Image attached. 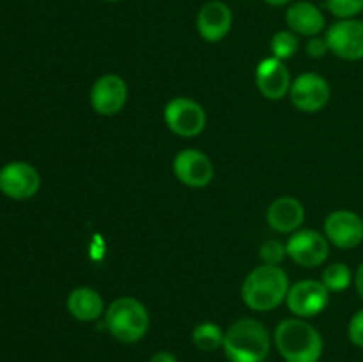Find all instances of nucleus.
Wrapping results in <instances>:
<instances>
[{"mask_svg":"<svg viewBox=\"0 0 363 362\" xmlns=\"http://www.w3.org/2000/svg\"><path fill=\"white\" fill-rule=\"evenodd\" d=\"M286 21L294 34L307 35V38L319 35L325 31L326 25L325 14L321 13V9L312 2H305V0L291 4L286 13Z\"/></svg>","mask_w":363,"mask_h":362,"instance_id":"f3484780","label":"nucleus"},{"mask_svg":"<svg viewBox=\"0 0 363 362\" xmlns=\"http://www.w3.org/2000/svg\"><path fill=\"white\" fill-rule=\"evenodd\" d=\"M149 362H177L176 355L170 353V351H156L155 355H152L151 358H149Z\"/></svg>","mask_w":363,"mask_h":362,"instance_id":"a878e982","label":"nucleus"},{"mask_svg":"<svg viewBox=\"0 0 363 362\" xmlns=\"http://www.w3.org/2000/svg\"><path fill=\"white\" fill-rule=\"evenodd\" d=\"M328 50L344 60L363 59V21L357 18L339 20L326 31Z\"/></svg>","mask_w":363,"mask_h":362,"instance_id":"1a4fd4ad","label":"nucleus"},{"mask_svg":"<svg viewBox=\"0 0 363 362\" xmlns=\"http://www.w3.org/2000/svg\"><path fill=\"white\" fill-rule=\"evenodd\" d=\"M353 280V273L346 263H333V265L326 266L321 275V283L325 284L330 293H339V291L347 290Z\"/></svg>","mask_w":363,"mask_h":362,"instance_id":"aec40b11","label":"nucleus"},{"mask_svg":"<svg viewBox=\"0 0 363 362\" xmlns=\"http://www.w3.org/2000/svg\"><path fill=\"white\" fill-rule=\"evenodd\" d=\"M275 346L286 362H319L325 344L314 325L303 318H287L277 325Z\"/></svg>","mask_w":363,"mask_h":362,"instance_id":"f257e3e1","label":"nucleus"},{"mask_svg":"<svg viewBox=\"0 0 363 362\" xmlns=\"http://www.w3.org/2000/svg\"><path fill=\"white\" fill-rule=\"evenodd\" d=\"M305 52H307V55L312 57V59H321V57H325L326 53L330 52L328 43H326L325 38L314 35V38L308 39L307 45H305Z\"/></svg>","mask_w":363,"mask_h":362,"instance_id":"393cba45","label":"nucleus"},{"mask_svg":"<svg viewBox=\"0 0 363 362\" xmlns=\"http://www.w3.org/2000/svg\"><path fill=\"white\" fill-rule=\"evenodd\" d=\"M268 6H273V7H280V6H286V4H289L291 0H264Z\"/></svg>","mask_w":363,"mask_h":362,"instance_id":"cd10ccee","label":"nucleus"},{"mask_svg":"<svg viewBox=\"0 0 363 362\" xmlns=\"http://www.w3.org/2000/svg\"><path fill=\"white\" fill-rule=\"evenodd\" d=\"M332 89L326 78H323L318 73H303L293 80L289 89L291 103L298 110L307 114L319 112L325 109L326 103L330 102Z\"/></svg>","mask_w":363,"mask_h":362,"instance_id":"9d476101","label":"nucleus"},{"mask_svg":"<svg viewBox=\"0 0 363 362\" xmlns=\"http://www.w3.org/2000/svg\"><path fill=\"white\" fill-rule=\"evenodd\" d=\"M128 102V85L119 75H103L91 89V105L101 116H116Z\"/></svg>","mask_w":363,"mask_h":362,"instance_id":"ddd939ff","label":"nucleus"},{"mask_svg":"<svg viewBox=\"0 0 363 362\" xmlns=\"http://www.w3.org/2000/svg\"><path fill=\"white\" fill-rule=\"evenodd\" d=\"M163 119L172 133L184 138L197 137L206 128V112L202 105L184 96H177L167 103Z\"/></svg>","mask_w":363,"mask_h":362,"instance_id":"39448f33","label":"nucleus"},{"mask_svg":"<svg viewBox=\"0 0 363 362\" xmlns=\"http://www.w3.org/2000/svg\"><path fill=\"white\" fill-rule=\"evenodd\" d=\"M354 286H357L358 295H360V298L363 300V263L358 266L357 273H354Z\"/></svg>","mask_w":363,"mask_h":362,"instance_id":"bb28decb","label":"nucleus"},{"mask_svg":"<svg viewBox=\"0 0 363 362\" xmlns=\"http://www.w3.org/2000/svg\"><path fill=\"white\" fill-rule=\"evenodd\" d=\"M326 7L339 20H350L363 11V0H326Z\"/></svg>","mask_w":363,"mask_h":362,"instance_id":"4be33fe9","label":"nucleus"},{"mask_svg":"<svg viewBox=\"0 0 363 362\" xmlns=\"http://www.w3.org/2000/svg\"><path fill=\"white\" fill-rule=\"evenodd\" d=\"M67 312L78 322H94L105 312L101 295L92 287H77L67 297Z\"/></svg>","mask_w":363,"mask_h":362,"instance_id":"a211bd4d","label":"nucleus"},{"mask_svg":"<svg viewBox=\"0 0 363 362\" xmlns=\"http://www.w3.org/2000/svg\"><path fill=\"white\" fill-rule=\"evenodd\" d=\"M174 174L186 187L204 188L213 181L215 167L199 149H183L174 158Z\"/></svg>","mask_w":363,"mask_h":362,"instance_id":"f8f14e48","label":"nucleus"},{"mask_svg":"<svg viewBox=\"0 0 363 362\" xmlns=\"http://www.w3.org/2000/svg\"><path fill=\"white\" fill-rule=\"evenodd\" d=\"M269 227L277 233H294L305 220V209L298 199L284 195L269 204L266 213Z\"/></svg>","mask_w":363,"mask_h":362,"instance_id":"dca6fc26","label":"nucleus"},{"mask_svg":"<svg viewBox=\"0 0 363 362\" xmlns=\"http://www.w3.org/2000/svg\"><path fill=\"white\" fill-rule=\"evenodd\" d=\"M149 323L147 309L133 297L116 298L105 309V327L119 343H138L147 334Z\"/></svg>","mask_w":363,"mask_h":362,"instance_id":"20e7f679","label":"nucleus"},{"mask_svg":"<svg viewBox=\"0 0 363 362\" xmlns=\"http://www.w3.org/2000/svg\"><path fill=\"white\" fill-rule=\"evenodd\" d=\"M325 236L339 248H354L363 241V219L351 209H337L325 220Z\"/></svg>","mask_w":363,"mask_h":362,"instance_id":"9b49d317","label":"nucleus"},{"mask_svg":"<svg viewBox=\"0 0 363 362\" xmlns=\"http://www.w3.org/2000/svg\"><path fill=\"white\" fill-rule=\"evenodd\" d=\"M223 337H225V332L222 327L213 322H202L191 332V341L201 351H215L222 348Z\"/></svg>","mask_w":363,"mask_h":362,"instance_id":"6ab92c4d","label":"nucleus"},{"mask_svg":"<svg viewBox=\"0 0 363 362\" xmlns=\"http://www.w3.org/2000/svg\"><path fill=\"white\" fill-rule=\"evenodd\" d=\"M289 279L280 266L261 265L243 280L241 297L252 311L266 312L279 307L289 291Z\"/></svg>","mask_w":363,"mask_h":362,"instance_id":"f03ea898","label":"nucleus"},{"mask_svg":"<svg viewBox=\"0 0 363 362\" xmlns=\"http://www.w3.org/2000/svg\"><path fill=\"white\" fill-rule=\"evenodd\" d=\"M287 307L298 318H312L328 307L330 291L321 280L303 279L287 291Z\"/></svg>","mask_w":363,"mask_h":362,"instance_id":"0eeeda50","label":"nucleus"},{"mask_svg":"<svg viewBox=\"0 0 363 362\" xmlns=\"http://www.w3.org/2000/svg\"><path fill=\"white\" fill-rule=\"evenodd\" d=\"M287 256L286 245L280 243L279 240H268L261 245L259 248V258L264 265H273L279 266L284 261V258Z\"/></svg>","mask_w":363,"mask_h":362,"instance_id":"5701e85b","label":"nucleus"},{"mask_svg":"<svg viewBox=\"0 0 363 362\" xmlns=\"http://www.w3.org/2000/svg\"><path fill=\"white\" fill-rule=\"evenodd\" d=\"M222 348L229 362H264L269 355L272 339L261 322L241 318L227 329Z\"/></svg>","mask_w":363,"mask_h":362,"instance_id":"7ed1b4c3","label":"nucleus"},{"mask_svg":"<svg viewBox=\"0 0 363 362\" xmlns=\"http://www.w3.org/2000/svg\"><path fill=\"white\" fill-rule=\"evenodd\" d=\"M298 43L296 34L293 31H280L273 35L272 43H269V50H272L273 57L280 60H287L298 52Z\"/></svg>","mask_w":363,"mask_h":362,"instance_id":"412c9836","label":"nucleus"},{"mask_svg":"<svg viewBox=\"0 0 363 362\" xmlns=\"http://www.w3.org/2000/svg\"><path fill=\"white\" fill-rule=\"evenodd\" d=\"M41 187V176L27 162H11L0 169V192L14 201L34 197Z\"/></svg>","mask_w":363,"mask_h":362,"instance_id":"6e6552de","label":"nucleus"},{"mask_svg":"<svg viewBox=\"0 0 363 362\" xmlns=\"http://www.w3.org/2000/svg\"><path fill=\"white\" fill-rule=\"evenodd\" d=\"M255 82L261 94L268 99H282L284 96L289 94V89L293 80H291L289 70L286 67L284 60L277 57H268L261 60L255 70Z\"/></svg>","mask_w":363,"mask_h":362,"instance_id":"4468645a","label":"nucleus"},{"mask_svg":"<svg viewBox=\"0 0 363 362\" xmlns=\"http://www.w3.org/2000/svg\"><path fill=\"white\" fill-rule=\"evenodd\" d=\"M233 27V13L229 6L220 0L204 4L197 14V31L208 43H218L229 34Z\"/></svg>","mask_w":363,"mask_h":362,"instance_id":"2eb2a0df","label":"nucleus"},{"mask_svg":"<svg viewBox=\"0 0 363 362\" xmlns=\"http://www.w3.org/2000/svg\"><path fill=\"white\" fill-rule=\"evenodd\" d=\"M106 2H121V0H106Z\"/></svg>","mask_w":363,"mask_h":362,"instance_id":"c85d7f7f","label":"nucleus"},{"mask_svg":"<svg viewBox=\"0 0 363 362\" xmlns=\"http://www.w3.org/2000/svg\"><path fill=\"white\" fill-rule=\"evenodd\" d=\"M347 336L354 346L363 348V309L354 312L351 318L350 325H347Z\"/></svg>","mask_w":363,"mask_h":362,"instance_id":"b1692460","label":"nucleus"},{"mask_svg":"<svg viewBox=\"0 0 363 362\" xmlns=\"http://www.w3.org/2000/svg\"><path fill=\"white\" fill-rule=\"evenodd\" d=\"M287 256L303 268H315L328 259V238L314 229H298L286 243Z\"/></svg>","mask_w":363,"mask_h":362,"instance_id":"423d86ee","label":"nucleus"}]
</instances>
